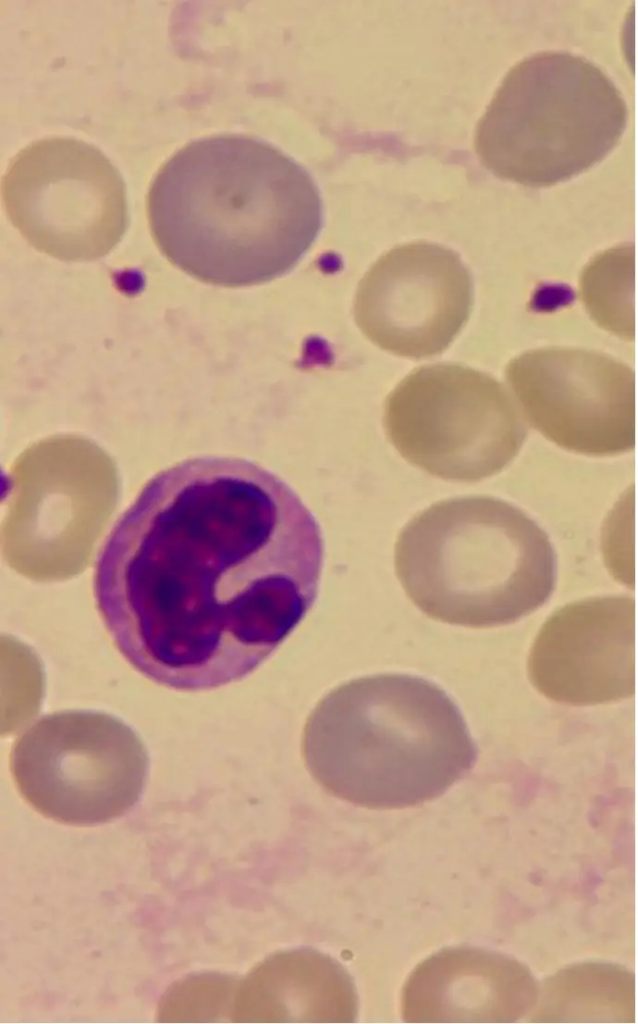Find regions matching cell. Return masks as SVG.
<instances>
[{
	"instance_id": "obj_6",
	"label": "cell",
	"mask_w": 638,
	"mask_h": 1024,
	"mask_svg": "<svg viewBox=\"0 0 638 1024\" xmlns=\"http://www.w3.org/2000/svg\"><path fill=\"white\" fill-rule=\"evenodd\" d=\"M383 425L398 453L448 481L475 482L506 467L528 433L524 415L492 376L456 363L415 369L387 396Z\"/></svg>"
},
{
	"instance_id": "obj_11",
	"label": "cell",
	"mask_w": 638,
	"mask_h": 1024,
	"mask_svg": "<svg viewBox=\"0 0 638 1024\" xmlns=\"http://www.w3.org/2000/svg\"><path fill=\"white\" fill-rule=\"evenodd\" d=\"M532 976L510 958L454 949L425 961L404 991L409 1022L513 1021L537 1000Z\"/></svg>"
},
{
	"instance_id": "obj_4",
	"label": "cell",
	"mask_w": 638,
	"mask_h": 1024,
	"mask_svg": "<svg viewBox=\"0 0 638 1024\" xmlns=\"http://www.w3.org/2000/svg\"><path fill=\"white\" fill-rule=\"evenodd\" d=\"M395 572L428 617L487 628L543 606L557 576L547 533L525 511L490 496L439 501L397 536Z\"/></svg>"
},
{
	"instance_id": "obj_10",
	"label": "cell",
	"mask_w": 638,
	"mask_h": 1024,
	"mask_svg": "<svg viewBox=\"0 0 638 1024\" xmlns=\"http://www.w3.org/2000/svg\"><path fill=\"white\" fill-rule=\"evenodd\" d=\"M473 282L460 256L418 241L382 255L361 279L354 318L379 348L424 359L442 353L467 322Z\"/></svg>"
},
{
	"instance_id": "obj_9",
	"label": "cell",
	"mask_w": 638,
	"mask_h": 1024,
	"mask_svg": "<svg viewBox=\"0 0 638 1024\" xmlns=\"http://www.w3.org/2000/svg\"><path fill=\"white\" fill-rule=\"evenodd\" d=\"M505 376L523 415L557 446L597 457L634 448L635 375L621 361L547 347L512 359Z\"/></svg>"
},
{
	"instance_id": "obj_3",
	"label": "cell",
	"mask_w": 638,
	"mask_h": 1024,
	"mask_svg": "<svg viewBox=\"0 0 638 1024\" xmlns=\"http://www.w3.org/2000/svg\"><path fill=\"white\" fill-rule=\"evenodd\" d=\"M476 747L458 707L436 684L382 674L328 693L304 726L302 756L329 794L371 809L431 801L466 776Z\"/></svg>"
},
{
	"instance_id": "obj_5",
	"label": "cell",
	"mask_w": 638,
	"mask_h": 1024,
	"mask_svg": "<svg viewBox=\"0 0 638 1024\" xmlns=\"http://www.w3.org/2000/svg\"><path fill=\"white\" fill-rule=\"evenodd\" d=\"M627 118L621 91L600 67L570 52H539L506 74L476 126L474 148L496 177L550 187L602 161Z\"/></svg>"
},
{
	"instance_id": "obj_13",
	"label": "cell",
	"mask_w": 638,
	"mask_h": 1024,
	"mask_svg": "<svg viewBox=\"0 0 638 1024\" xmlns=\"http://www.w3.org/2000/svg\"><path fill=\"white\" fill-rule=\"evenodd\" d=\"M634 284L635 250L631 244L597 254L579 277V296L591 319L628 341L635 334Z\"/></svg>"
},
{
	"instance_id": "obj_1",
	"label": "cell",
	"mask_w": 638,
	"mask_h": 1024,
	"mask_svg": "<svg viewBox=\"0 0 638 1024\" xmlns=\"http://www.w3.org/2000/svg\"><path fill=\"white\" fill-rule=\"evenodd\" d=\"M320 526L280 477L202 456L151 478L97 558L94 596L125 659L181 691L239 681L312 608Z\"/></svg>"
},
{
	"instance_id": "obj_7",
	"label": "cell",
	"mask_w": 638,
	"mask_h": 1024,
	"mask_svg": "<svg viewBox=\"0 0 638 1024\" xmlns=\"http://www.w3.org/2000/svg\"><path fill=\"white\" fill-rule=\"evenodd\" d=\"M148 754L136 733L98 711H62L38 719L14 743L10 770L37 812L72 825L108 822L139 800Z\"/></svg>"
},
{
	"instance_id": "obj_12",
	"label": "cell",
	"mask_w": 638,
	"mask_h": 1024,
	"mask_svg": "<svg viewBox=\"0 0 638 1024\" xmlns=\"http://www.w3.org/2000/svg\"><path fill=\"white\" fill-rule=\"evenodd\" d=\"M634 601L627 596L594 597L557 610L543 626L532 653V677L538 686L548 679L560 684L592 685L606 676L622 643L633 639ZM608 671V670H607ZM609 672V671H608ZM601 682V681H600ZM602 684V683H601Z\"/></svg>"
},
{
	"instance_id": "obj_2",
	"label": "cell",
	"mask_w": 638,
	"mask_h": 1024,
	"mask_svg": "<svg viewBox=\"0 0 638 1024\" xmlns=\"http://www.w3.org/2000/svg\"><path fill=\"white\" fill-rule=\"evenodd\" d=\"M146 211L171 264L229 288L289 272L322 224L308 172L274 146L233 134L195 140L172 155L150 185Z\"/></svg>"
},
{
	"instance_id": "obj_8",
	"label": "cell",
	"mask_w": 638,
	"mask_h": 1024,
	"mask_svg": "<svg viewBox=\"0 0 638 1024\" xmlns=\"http://www.w3.org/2000/svg\"><path fill=\"white\" fill-rule=\"evenodd\" d=\"M1 195L26 241L62 261L103 257L128 226L121 174L101 150L71 137L40 139L20 150L2 177Z\"/></svg>"
}]
</instances>
